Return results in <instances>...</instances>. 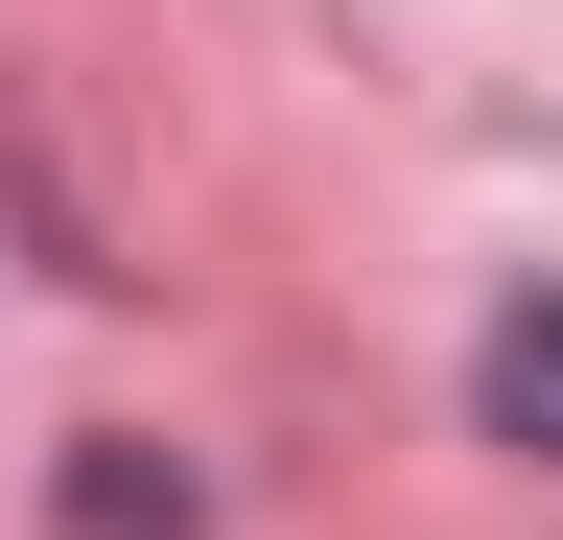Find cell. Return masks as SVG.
Here are the masks:
<instances>
[{"label":"cell","instance_id":"cell-1","mask_svg":"<svg viewBox=\"0 0 563 540\" xmlns=\"http://www.w3.org/2000/svg\"><path fill=\"white\" fill-rule=\"evenodd\" d=\"M470 399H493V447H540V470H563V306H493Z\"/></svg>","mask_w":563,"mask_h":540},{"label":"cell","instance_id":"cell-2","mask_svg":"<svg viewBox=\"0 0 563 540\" xmlns=\"http://www.w3.org/2000/svg\"><path fill=\"white\" fill-rule=\"evenodd\" d=\"M70 540H188V470H141V447H95V470H70Z\"/></svg>","mask_w":563,"mask_h":540}]
</instances>
